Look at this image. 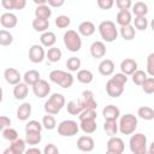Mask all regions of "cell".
<instances>
[{
  "instance_id": "7dc6e473",
  "label": "cell",
  "mask_w": 154,
  "mask_h": 154,
  "mask_svg": "<svg viewBox=\"0 0 154 154\" xmlns=\"http://www.w3.org/2000/svg\"><path fill=\"white\" fill-rule=\"evenodd\" d=\"M141 87H142V89H143V91L146 94H153L154 93V78L153 77H148Z\"/></svg>"
},
{
  "instance_id": "f35d334b",
  "label": "cell",
  "mask_w": 154,
  "mask_h": 154,
  "mask_svg": "<svg viewBox=\"0 0 154 154\" xmlns=\"http://www.w3.org/2000/svg\"><path fill=\"white\" fill-rule=\"evenodd\" d=\"M13 42V36L10 31L2 29L0 30V46H4V47H7L10 46L11 43Z\"/></svg>"
},
{
  "instance_id": "ee69618b",
  "label": "cell",
  "mask_w": 154,
  "mask_h": 154,
  "mask_svg": "<svg viewBox=\"0 0 154 154\" xmlns=\"http://www.w3.org/2000/svg\"><path fill=\"white\" fill-rule=\"evenodd\" d=\"M55 25L59 28V29H65V28H67L69 25H70V23H71V19H70V17L69 16H65V14H60V16H58L57 18H55Z\"/></svg>"
},
{
  "instance_id": "6f0895ef",
  "label": "cell",
  "mask_w": 154,
  "mask_h": 154,
  "mask_svg": "<svg viewBox=\"0 0 154 154\" xmlns=\"http://www.w3.org/2000/svg\"><path fill=\"white\" fill-rule=\"evenodd\" d=\"M24 154H42V153H41V150H40L38 148L31 147V148H29V149H25Z\"/></svg>"
},
{
  "instance_id": "4316f807",
  "label": "cell",
  "mask_w": 154,
  "mask_h": 154,
  "mask_svg": "<svg viewBox=\"0 0 154 154\" xmlns=\"http://www.w3.org/2000/svg\"><path fill=\"white\" fill-rule=\"evenodd\" d=\"M42 140V136H41V132L38 131H28L25 132V143L26 144H30V146H36L41 142Z\"/></svg>"
},
{
  "instance_id": "9f6ffc18",
  "label": "cell",
  "mask_w": 154,
  "mask_h": 154,
  "mask_svg": "<svg viewBox=\"0 0 154 154\" xmlns=\"http://www.w3.org/2000/svg\"><path fill=\"white\" fill-rule=\"evenodd\" d=\"M1 5L6 10H14L13 8V0H1Z\"/></svg>"
},
{
  "instance_id": "1f68e13d",
  "label": "cell",
  "mask_w": 154,
  "mask_h": 154,
  "mask_svg": "<svg viewBox=\"0 0 154 154\" xmlns=\"http://www.w3.org/2000/svg\"><path fill=\"white\" fill-rule=\"evenodd\" d=\"M66 109L72 116H79V113L83 111V107H82L79 100H71V101L67 102Z\"/></svg>"
},
{
  "instance_id": "60d3db41",
  "label": "cell",
  "mask_w": 154,
  "mask_h": 154,
  "mask_svg": "<svg viewBox=\"0 0 154 154\" xmlns=\"http://www.w3.org/2000/svg\"><path fill=\"white\" fill-rule=\"evenodd\" d=\"M66 67H67V70L71 71V72H75V71H77V70H79V67H81V59L77 58V57H71V58H69L67 61H66Z\"/></svg>"
},
{
  "instance_id": "91938a15",
  "label": "cell",
  "mask_w": 154,
  "mask_h": 154,
  "mask_svg": "<svg viewBox=\"0 0 154 154\" xmlns=\"http://www.w3.org/2000/svg\"><path fill=\"white\" fill-rule=\"evenodd\" d=\"M2 154H16V153H14V152H13V150H12L10 147H7V148H6V149L2 152Z\"/></svg>"
},
{
  "instance_id": "db71d44e",
  "label": "cell",
  "mask_w": 154,
  "mask_h": 154,
  "mask_svg": "<svg viewBox=\"0 0 154 154\" xmlns=\"http://www.w3.org/2000/svg\"><path fill=\"white\" fill-rule=\"evenodd\" d=\"M26 5L25 0H13V8L14 10H23Z\"/></svg>"
},
{
  "instance_id": "7bdbcfd3",
  "label": "cell",
  "mask_w": 154,
  "mask_h": 154,
  "mask_svg": "<svg viewBox=\"0 0 154 154\" xmlns=\"http://www.w3.org/2000/svg\"><path fill=\"white\" fill-rule=\"evenodd\" d=\"M96 111L95 109H83L78 118H79V122H83V120H96Z\"/></svg>"
},
{
  "instance_id": "8d00e7d4",
  "label": "cell",
  "mask_w": 154,
  "mask_h": 154,
  "mask_svg": "<svg viewBox=\"0 0 154 154\" xmlns=\"http://www.w3.org/2000/svg\"><path fill=\"white\" fill-rule=\"evenodd\" d=\"M25 141L23 140V138H17L16 141H13V142H11V144H10V148L16 153V154H24V152H25Z\"/></svg>"
},
{
  "instance_id": "7c38bea8",
  "label": "cell",
  "mask_w": 154,
  "mask_h": 154,
  "mask_svg": "<svg viewBox=\"0 0 154 154\" xmlns=\"http://www.w3.org/2000/svg\"><path fill=\"white\" fill-rule=\"evenodd\" d=\"M95 142L90 136H81L77 140V148L83 153H89L94 149Z\"/></svg>"
},
{
  "instance_id": "e575fe53",
  "label": "cell",
  "mask_w": 154,
  "mask_h": 154,
  "mask_svg": "<svg viewBox=\"0 0 154 154\" xmlns=\"http://www.w3.org/2000/svg\"><path fill=\"white\" fill-rule=\"evenodd\" d=\"M32 28L38 31V32H45L48 31L49 28V20L48 19H41V18H35L32 20Z\"/></svg>"
},
{
  "instance_id": "3957f363",
  "label": "cell",
  "mask_w": 154,
  "mask_h": 154,
  "mask_svg": "<svg viewBox=\"0 0 154 154\" xmlns=\"http://www.w3.org/2000/svg\"><path fill=\"white\" fill-rule=\"evenodd\" d=\"M49 79L58 84L59 87L67 89L73 84V76L70 72L63 71V70H53L49 73Z\"/></svg>"
},
{
  "instance_id": "ffe728a7",
  "label": "cell",
  "mask_w": 154,
  "mask_h": 154,
  "mask_svg": "<svg viewBox=\"0 0 154 154\" xmlns=\"http://www.w3.org/2000/svg\"><path fill=\"white\" fill-rule=\"evenodd\" d=\"M95 25H94V23L93 22H90V20H84V22H82L79 25H78V34L79 35H82V36H85V37H88V36H91L94 32H95Z\"/></svg>"
},
{
  "instance_id": "b9f144b4",
  "label": "cell",
  "mask_w": 154,
  "mask_h": 154,
  "mask_svg": "<svg viewBox=\"0 0 154 154\" xmlns=\"http://www.w3.org/2000/svg\"><path fill=\"white\" fill-rule=\"evenodd\" d=\"M2 137H4L5 140H7L8 142H13V141H16L17 138H19L17 130L13 129V128H11V126H10V128H6L5 130H2Z\"/></svg>"
},
{
  "instance_id": "ac0fdd59",
  "label": "cell",
  "mask_w": 154,
  "mask_h": 154,
  "mask_svg": "<svg viewBox=\"0 0 154 154\" xmlns=\"http://www.w3.org/2000/svg\"><path fill=\"white\" fill-rule=\"evenodd\" d=\"M102 116L105 120H117L120 117V111L114 105H107L102 109Z\"/></svg>"
},
{
  "instance_id": "7402d4cb",
  "label": "cell",
  "mask_w": 154,
  "mask_h": 154,
  "mask_svg": "<svg viewBox=\"0 0 154 154\" xmlns=\"http://www.w3.org/2000/svg\"><path fill=\"white\" fill-rule=\"evenodd\" d=\"M22 78L24 79V83L26 85H31L32 87L34 84H36L41 79V76H40V72L37 70H29V71H26L24 73V76Z\"/></svg>"
},
{
  "instance_id": "e7e4bbea",
  "label": "cell",
  "mask_w": 154,
  "mask_h": 154,
  "mask_svg": "<svg viewBox=\"0 0 154 154\" xmlns=\"http://www.w3.org/2000/svg\"><path fill=\"white\" fill-rule=\"evenodd\" d=\"M83 154H87V153H83Z\"/></svg>"
},
{
  "instance_id": "bcb514c9",
  "label": "cell",
  "mask_w": 154,
  "mask_h": 154,
  "mask_svg": "<svg viewBox=\"0 0 154 154\" xmlns=\"http://www.w3.org/2000/svg\"><path fill=\"white\" fill-rule=\"evenodd\" d=\"M41 130H42V124L37 120H29L25 124V132H28V131H38V132H41Z\"/></svg>"
},
{
  "instance_id": "f1b7e54d",
  "label": "cell",
  "mask_w": 154,
  "mask_h": 154,
  "mask_svg": "<svg viewBox=\"0 0 154 154\" xmlns=\"http://www.w3.org/2000/svg\"><path fill=\"white\" fill-rule=\"evenodd\" d=\"M46 57H47L48 61H51V63H58V61L61 59L63 53H61L60 48L53 46V47L48 48V51H47V53H46Z\"/></svg>"
},
{
  "instance_id": "9a60e30c",
  "label": "cell",
  "mask_w": 154,
  "mask_h": 154,
  "mask_svg": "<svg viewBox=\"0 0 154 154\" xmlns=\"http://www.w3.org/2000/svg\"><path fill=\"white\" fill-rule=\"evenodd\" d=\"M17 23H18L17 16L12 12H5L0 16V24L5 29H12L17 25Z\"/></svg>"
},
{
  "instance_id": "ab89813d",
  "label": "cell",
  "mask_w": 154,
  "mask_h": 154,
  "mask_svg": "<svg viewBox=\"0 0 154 154\" xmlns=\"http://www.w3.org/2000/svg\"><path fill=\"white\" fill-rule=\"evenodd\" d=\"M42 128L47 129V130H53L55 129L57 126V122H55V118L51 114H47V116H43L42 118Z\"/></svg>"
},
{
  "instance_id": "8fae6325",
  "label": "cell",
  "mask_w": 154,
  "mask_h": 154,
  "mask_svg": "<svg viewBox=\"0 0 154 154\" xmlns=\"http://www.w3.org/2000/svg\"><path fill=\"white\" fill-rule=\"evenodd\" d=\"M49 91H51V85L45 79H40L36 84L32 85V93L35 94V96H37L40 99H43V97L48 96Z\"/></svg>"
},
{
  "instance_id": "2e32d148",
  "label": "cell",
  "mask_w": 154,
  "mask_h": 154,
  "mask_svg": "<svg viewBox=\"0 0 154 154\" xmlns=\"http://www.w3.org/2000/svg\"><path fill=\"white\" fill-rule=\"evenodd\" d=\"M120 70H122V73L125 75V76H130L132 75L137 69V61L135 59H131V58H125L122 63H120Z\"/></svg>"
},
{
  "instance_id": "6125c7cd",
  "label": "cell",
  "mask_w": 154,
  "mask_h": 154,
  "mask_svg": "<svg viewBox=\"0 0 154 154\" xmlns=\"http://www.w3.org/2000/svg\"><path fill=\"white\" fill-rule=\"evenodd\" d=\"M2 101V88L0 87V102Z\"/></svg>"
},
{
  "instance_id": "c3c4849f",
  "label": "cell",
  "mask_w": 154,
  "mask_h": 154,
  "mask_svg": "<svg viewBox=\"0 0 154 154\" xmlns=\"http://www.w3.org/2000/svg\"><path fill=\"white\" fill-rule=\"evenodd\" d=\"M150 77L154 76V53H150L147 58V72Z\"/></svg>"
},
{
  "instance_id": "6da1fadb",
  "label": "cell",
  "mask_w": 154,
  "mask_h": 154,
  "mask_svg": "<svg viewBox=\"0 0 154 154\" xmlns=\"http://www.w3.org/2000/svg\"><path fill=\"white\" fill-rule=\"evenodd\" d=\"M128 82V76L120 73H116L111 77L106 83V93L111 97H119L124 91V85Z\"/></svg>"
},
{
  "instance_id": "8992f818",
  "label": "cell",
  "mask_w": 154,
  "mask_h": 154,
  "mask_svg": "<svg viewBox=\"0 0 154 154\" xmlns=\"http://www.w3.org/2000/svg\"><path fill=\"white\" fill-rule=\"evenodd\" d=\"M129 147L132 154H143L148 149L147 144V136L142 132H137L130 137Z\"/></svg>"
},
{
  "instance_id": "11a10c76",
  "label": "cell",
  "mask_w": 154,
  "mask_h": 154,
  "mask_svg": "<svg viewBox=\"0 0 154 154\" xmlns=\"http://www.w3.org/2000/svg\"><path fill=\"white\" fill-rule=\"evenodd\" d=\"M65 4V1L64 0H47V5L51 7H60V6H63Z\"/></svg>"
},
{
  "instance_id": "680465c9",
  "label": "cell",
  "mask_w": 154,
  "mask_h": 154,
  "mask_svg": "<svg viewBox=\"0 0 154 154\" xmlns=\"http://www.w3.org/2000/svg\"><path fill=\"white\" fill-rule=\"evenodd\" d=\"M34 2L37 6H42V5H47V0H34Z\"/></svg>"
},
{
  "instance_id": "44dd1931",
  "label": "cell",
  "mask_w": 154,
  "mask_h": 154,
  "mask_svg": "<svg viewBox=\"0 0 154 154\" xmlns=\"http://www.w3.org/2000/svg\"><path fill=\"white\" fill-rule=\"evenodd\" d=\"M40 42L42 47H53L54 43L57 42V36L53 31H45L40 36Z\"/></svg>"
},
{
  "instance_id": "5bb4252c",
  "label": "cell",
  "mask_w": 154,
  "mask_h": 154,
  "mask_svg": "<svg viewBox=\"0 0 154 154\" xmlns=\"http://www.w3.org/2000/svg\"><path fill=\"white\" fill-rule=\"evenodd\" d=\"M107 150H111V152H116V153H119V154H123L124 152V141L120 138V137H117V136H113V137H109V140L107 141Z\"/></svg>"
},
{
  "instance_id": "83f0119b",
  "label": "cell",
  "mask_w": 154,
  "mask_h": 154,
  "mask_svg": "<svg viewBox=\"0 0 154 154\" xmlns=\"http://www.w3.org/2000/svg\"><path fill=\"white\" fill-rule=\"evenodd\" d=\"M131 7L136 17H146V14L148 13V6L143 1H136Z\"/></svg>"
},
{
  "instance_id": "484cf974",
  "label": "cell",
  "mask_w": 154,
  "mask_h": 154,
  "mask_svg": "<svg viewBox=\"0 0 154 154\" xmlns=\"http://www.w3.org/2000/svg\"><path fill=\"white\" fill-rule=\"evenodd\" d=\"M94 79V75L90 70H87V69H83V70H79L77 72V81L79 83H83V84H89L91 83Z\"/></svg>"
},
{
  "instance_id": "681fc988",
  "label": "cell",
  "mask_w": 154,
  "mask_h": 154,
  "mask_svg": "<svg viewBox=\"0 0 154 154\" xmlns=\"http://www.w3.org/2000/svg\"><path fill=\"white\" fill-rule=\"evenodd\" d=\"M116 6L119 8V11L120 10H129L132 6V2H131V0H117Z\"/></svg>"
},
{
  "instance_id": "7a4b0ae2",
  "label": "cell",
  "mask_w": 154,
  "mask_h": 154,
  "mask_svg": "<svg viewBox=\"0 0 154 154\" xmlns=\"http://www.w3.org/2000/svg\"><path fill=\"white\" fill-rule=\"evenodd\" d=\"M64 106H65V97H64V95L59 94V93H54L45 102L43 107H45V111L47 112V114L54 116V114H58Z\"/></svg>"
},
{
  "instance_id": "74e56055",
  "label": "cell",
  "mask_w": 154,
  "mask_h": 154,
  "mask_svg": "<svg viewBox=\"0 0 154 154\" xmlns=\"http://www.w3.org/2000/svg\"><path fill=\"white\" fill-rule=\"evenodd\" d=\"M132 82L136 84V85H142L143 83H144V81L148 78V76H147V73L143 71V70H136L132 75Z\"/></svg>"
},
{
  "instance_id": "f907efd6",
  "label": "cell",
  "mask_w": 154,
  "mask_h": 154,
  "mask_svg": "<svg viewBox=\"0 0 154 154\" xmlns=\"http://www.w3.org/2000/svg\"><path fill=\"white\" fill-rule=\"evenodd\" d=\"M114 5L113 0H97V6L101 10H109Z\"/></svg>"
},
{
  "instance_id": "d6a6232c",
  "label": "cell",
  "mask_w": 154,
  "mask_h": 154,
  "mask_svg": "<svg viewBox=\"0 0 154 154\" xmlns=\"http://www.w3.org/2000/svg\"><path fill=\"white\" fill-rule=\"evenodd\" d=\"M137 114L143 120H153L154 119V109L149 106H141L137 111Z\"/></svg>"
},
{
  "instance_id": "d4e9b609",
  "label": "cell",
  "mask_w": 154,
  "mask_h": 154,
  "mask_svg": "<svg viewBox=\"0 0 154 154\" xmlns=\"http://www.w3.org/2000/svg\"><path fill=\"white\" fill-rule=\"evenodd\" d=\"M116 20L117 23L120 25V26H125V25H129L131 24V12L129 10H120L118 13H117V17H116Z\"/></svg>"
},
{
  "instance_id": "d6986e66",
  "label": "cell",
  "mask_w": 154,
  "mask_h": 154,
  "mask_svg": "<svg viewBox=\"0 0 154 154\" xmlns=\"http://www.w3.org/2000/svg\"><path fill=\"white\" fill-rule=\"evenodd\" d=\"M114 63L111 60V59H103L99 66H97V70L100 72V75L102 76H111L113 72H114Z\"/></svg>"
},
{
  "instance_id": "94428289",
  "label": "cell",
  "mask_w": 154,
  "mask_h": 154,
  "mask_svg": "<svg viewBox=\"0 0 154 154\" xmlns=\"http://www.w3.org/2000/svg\"><path fill=\"white\" fill-rule=\"evenodd\" d=\"M153 144H154V143H152V144H150V147H149V149H147L143 154H154V153H153Z\"/></svg>"
},
{
  "instance_id": "f546056e",
  "label": "cell",
  "mask_w": 154,
  "mask_h": 154,
  "mask_svg": "<svg viewBox=\"0 0 154 154\" xmlns=\"http://www.w3.org/2000/svg\"><path fill=\"white\" fill-rule=\"evenodd\" d=\"M103 130L107 136L113 137L118 132V123L117 120H105L103 123Z\"/></svg>"
},
{
  "instance_id": "d590c367",
  "label": "cell",
  "mask_w": 154,
  "mask_h": 154,
  "mask_svg": "<svg viewBox=\"0 0 154 154\" xmlns=\"http://www.w3.org/2000/svg\"><path fill=\"white\" fill-rule=\"evenodd\" d=\"M120 35L125 41H131L136 35V30L131 24L125 25V26H120Z\"/></svg>"
},
{
  "instance_id": "f6af8a7d",
  "label": "cell",
  "mask_w": 154,
  "mask_h": 154,
  "mask_svg": "<svg viewBox=\"0 0 154 154\" xmlns=\"http://www.w3.org/2000/svg\"><path fill=\"white\" fill-rule=\"evenodd\" d=\"M134 28H136L140 31H143L148 26V19L146 17H135L134 19Z\"/></svg>"
},
{
  "instance_id": "ba28073f",
  "label": "cell",
  "mask_w": 154,
  "mask_h": 154,
  "mask_svg": "<svg viewBox=\"0 0 154 154\" xmlns=\"http://www.w3.org/2000/svg\"><path fill=\"white\" fill-rule=\"evenodd\" d=\"M78 131H79V125L77 124V122L71 120V119L63 120L58 125V134L63 137H72L77 135Z\"/></svg>"
},
{
  "instance_id": "be15d7a7",
  "label": "cell",
  "mask_w": 154,
  "mask_h": 154,
  "mask_svg": "<svg viewBox=\"0 0 154 154\" xmlns=\"http://www.w3.org/2000/svg\"><path fill=\"white\" fill-rule=\"evenodd\" d=\"M106 154H119V153H116V152H111V150H106Z\"/></svg>"
},
{
  "instance_id": "f5cc1de1",
  "label": "cell",
  "mask_w": 154,
  "mask_h": 154,
  "mask_svg": "<svg viewBox=\"0 0 154 154\" xmlns=\"http://www.w3.org/2000/svg\"><path fill=\"white\" fill-rule=\"evenodd\" d=\"M11 125V119L6 116H0V131L5 130L6 128H10Z\"/></svg>"
},
{
  "instance_id": "5b68a950",
  "label": "cell",
  "mask_w": 154,
  "mask_h": 154,
  "mask_svg": "<svg viewBox=\"0 0 154 154\" xmlns=\"http://www.w3.org/2000/svg\"><path fill=\"white\" fill-rule=\"evenodd\" d=\"M99 32L103 41L106 42H113L116 41L118 36V30L116 24L112 20H103L99 24Z\"/></svg>"
},
{
  "instance_id": "603a6c76",
  "label": "cell",
  "mask_w": 154,
  "mask_h": 154,
  "mask_svg": "<svg viewBox=\"0 0 154 154\" xmlns=\"http://www.w3.org/2000/svg\"><path fill=\"white\" fill-rule=\"evenodd\" d=\"M28 93H29V88L24 82H19L13 88V96L17 100H24L28 96Z\"/></svg>"
},
{
  "instance_id": "e0dca14e",
  "label": "cell",
  "mask_w": 154,
  "mask_h": 154,
  "mask_svg": "<svg viewBox=\"0 0 154 154\" xmlns=\"http://www.w3.org/2000/svg\"><path fill=\"white\" fill-rule=\"evenodd\" d=\"M90 54L95 59H101L106 55V46L102 41H94L90 45Z\"/></svg>"
},
{
  "instance_id": "30bf717a",
  "label": "cell",
  "mask_w": 154,
  "mask_h": 154,
  "mask_svg": "<svg viewBox=\"0 0 154 154\" xmlns=\"http://www.w3.org/2000/svg\"><path fill=\"white\" fill-rule=\"evenodd\" d=\"M46 57L45 48L41 45H32L29 48V60L34 64L41 63Z\"/></svg>"
},
{
  "instance_id": "4dcf8cb0",
  "label": "cell",
  "mask_w": 154,
  "mask_h": 154,
  "mask_svg": "<svg viewBox=\"0 0 154 154\" xmlns=\"http://www.w3.org/2000/svg\"><path fill=\"white\" fill-rule=\"evenodd\" d=\"M52 16V10L48 5H42L37 6L35 8V18H41V19H48Z\"/></svg>"
},
{
  "instance_id": "816d5d0a",
  "label": "cell",
  "mask_w": 154,
  "mask_h": 154,
  "mask_svg": "<svg viewBox=\"0 0 154 154\" xmlns=\"http://www.w3.org/2000/svg\"><path fill=\"white\" fill-rule=\"evenodd\" d=\"M43 154H59V149L55 144L48 143L43 149Z\"/></svg>"
},
{
  "instance_id": "cb8c5ba5",
  "label": "cell",
  "mask_w": 154,
  "mask_h": 154,
  "mask_svg": "<svg viewBox=\"0 0 154 154\" xmlns=\"http://www.w3.org/2000/svg\"><path fill=\"white\" fill-rule=\"evenodd\" d=\"M30 116H31V105L29 102H23L17 108V118L24 122V120H28Z\"/></svg>"
},
{
  "instance_id": "52a82bcc",
  "label": "cell",
  "mask_w": 154,
  "mask_h": 154,
  "mask_svg": "<svg viewBox=\"0 0 154 154\" xmlns=\"http://www.w3.org/2000/svg\"><path fill=\"white\" fill-rule=\"evenodd\" d=\"M63 40H64V45L65 47L67 48V51L70 52H78L82 47V40H81V36L76 31V30H67L64 36H63Z\"/></svg>"
},
{
  "instance_id": "277c9868",
  "label": "cell",
  "mask_w": 154,
  "mask_h": 154,
  "mask_svg": "<svg viewBox=\"0 0 154 154\" xmlns=\"http://www.w3.org/2000/svg\"><path fill=\"white\" fill-rule=\"evenodd\" d=\"M137 118L131 113H126L119 119L118 131H120L123 135H132L137 129Z\"/></svg>"
},
{
  "instance_id": "9c48e42d",
  "label": "cell",
  "mask_w": 154,
  "mask_h": 154,
  "mask_svg": "<svg viewBox=\"0 0 154 154\" xmlns=\"http://www.w3.org/2000/svg\"><path fill=\"white\" fill-rule=\"evenodd\" d=\"M79 102L83 107V109H95L96 111V107H97V102L94 97V94L93 91L90 90H84L81 95V99H79Z\"/></svg>"
},
{
  "instance_id": "836d02e7",
  "label": "cell",
  "mask_w": 154,
  "mask_h": 154,
  "mask_svg": "<svg viewBox=\"0 0 154 154\" xmlns=\"http://www.w3.org/2000/svg\"><path fill=\"white\" fill-rule=\"evenodd\" d=\"M79 129L84 134H93L97 129L96 120H83V122H79Z\"/></svg>"
},
{
  "instance_id": "4fadbf2b",
  "label": "cell",
  "mask_w": 154,
  "mask_h": 154,
  "mask_svg": "<svg viewBox=\"0 0 154 154\" xmlns=\"http://www.w3.org/2000/svg\"><path fill=\"white\" fill-rule=\"evenodd\" d=\"M4 77H5V81L8 84H12V85L18 84L20 82V79H22L20 72L14 67H7L4 71Z\"/></svg>"
}]
</instances>
